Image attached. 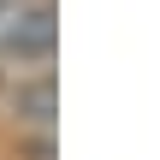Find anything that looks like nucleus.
Segmentation results:
<instances>
[{
    "label": "nucleus",
    "mask_w": 160,
    "mask_h": 160,
    "mask_svg": "<svg viewBox=\"0 0 160 160\" xmlns=\"http://www.w3.org/2000/svg\"><path fill=\"white\" fill-rule=\"evenodd\" d=\"M53 48H59L53 0H12L0 18V59L6 65H48Z\"/></svg>",
    "instance_id": "nucleus-1"
},
{
    "label": "nucleus",
    "mask_w": 160,
    "mask_h": 160,
    "mask_svg": "<svg viewBox=\"0 0 160 160\" xmlns=\"http://www.w3.org/2000/svg\"><path fill=\"white\" fill-rule=\"evenodd\" d=\"M53 113H59V89H53V77L42 71V77H18L12 83V119L18 125H53Z\"/></svg>",
    "instance_id": "nucleus-2"
},
{
    "label": "nucleus",
    "mask_w": 160,
    "mask_h": 160,
    "mask_svg": "<svg viewBox=\"0 0 160 160\" xmlns=\"http://www.w3.org/2000/svg\"><path fill=\"white\" fill-rule=\"evenodd\" d=\"M6 6H12V0H0V18H6Z\"/></svg>",
    "instance_id": "nucleus-3"
}]
</instances>
